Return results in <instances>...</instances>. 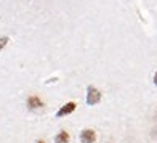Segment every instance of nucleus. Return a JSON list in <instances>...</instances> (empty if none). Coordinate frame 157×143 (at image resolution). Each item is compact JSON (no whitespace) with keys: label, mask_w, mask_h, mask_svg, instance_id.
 Returning <instances> with one entry per match:
<instances>
[{"label":"nucleus","mask_w":157,"mask_h":143,"mask_svg":"<svg viewBox=\"0 0 157 143\" xmlns=\"http://www.w3.org/2000/svg\"><path fill=\"white\" fill-rule=\"evenodd\" d=\"M101 98V93L95 89V87H90L88 89V95H87V103L88 105H96Z\"/></svg>","instance_id":"1"},{"label":"nucleus","mask_w":157,"mask_h":143,"mask_svg":"<svg viewBox=\"0 0 157 143\" xmlns=\"http://www.w3.org/2000/svg\"><path fill=\"white\" fill-rule=\"evenodd\" d=\"M95 138H96V135L91 129H85L82 132V143H93Z\"/></svg>","instance_id":"2"},{"label":"nucleus","mask_w":157,"mask_h":143,"mask_svg":"<svg viewBox=\"0 0 157 143\" xmlns=\"http://www.w3.org/2000/svg\"><path fill=\"white\" fill-rule=\"evenodd\" d=\"M75 109V103H67L66 106H63V108L58 111V117H61V116H64V114H69V113H72Z\"/></svg>","instance_id":"3"},{"label":"nucleus","mask_w":157,"mask_h":143,"mask_svg":"<svg viewBox=\"0 0 157 143\" xmlns=\"http://www.w3.org/2000/svg\"><path fill=\"white\" fill-rule=\"evenodd\" d=\"M55 141H56V143H67V141H69V133H67L66 130H63V132H59L58 135H56V138H55Z\"/></svg>","instance_id":"4"},{"label":"nucleus","mask_w":157,"mask_h":143,"mask_svg":"<svg viewBox=\"0 0 157 143\" xmlns=\"http://www.w3.org/2000/svg\"><path fill=\"white\" fill-rule=\"evenodd\" d=\"M27 105H29V108H40L42 101H40V98H37V97H31L29 100H27Z\"/></svg>","instance_id":"5"},{"label":"nucleus","mask_w":157,"mask_h":143,"mask_svg":"<svg viewBox=\"0 0 157 143\" xmlns=\"http://www.w3.org/2000/svg\"><path fill=\"white\" fill-rule=\"evenodd\" d=\"M6 42H8V39L6 37H3V39H0V50H2L5 45H6Z\"/></svg>","instance_id":"6"},{"label":"nucleus","mask_w":157,"mask_h":143,"mask_svg":"<svg viewBox=\"0 0 157 143\" xmlns=\"http://www.w3.org/2000/svg\"><path fill=\"white\" fill-rule=\"evenodd\" d=\"M154 82L157 84V73H155V76H154Z\"/></svg>","instance_id":"7"},{"label":"nucleus","mask_w":157,"mask_h":143,"mask_svg":"<svg viewBox=\"0 0 157 143\" xmlns=\"http://www.w3.org/2000/svg\"><path fill=\"white\" fill-rule=\"evenodd\" d=\"M37 143H44V141H42V140H39V141H37Z\"/></svg>","instance_id":"8"}]
</instances>
